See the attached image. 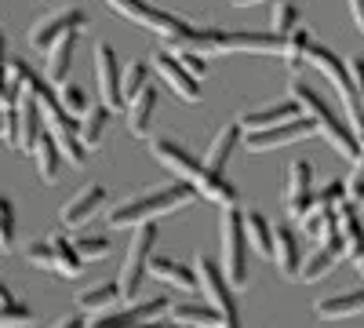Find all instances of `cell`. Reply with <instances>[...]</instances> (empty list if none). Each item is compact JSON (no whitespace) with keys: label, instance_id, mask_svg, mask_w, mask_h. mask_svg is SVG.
Returning a JSON list of instances; mask_svg holds the SVG:
<instances>
[{"label":"cell","instance_id":"6da1fadb","mask_svg":"<svg viewBox=\"0 0 364 328\" xmlns=\"http://www.w3.org/2000/svg\"><path fill=\"white\" fill-rule=\"evenodd\" d=\"M197 201V186L186 183V179H175V183H164V186H154L146 194H135L128 201H120L113 212H109V230H128V226H146L154 223L157 216H168L175 208H186Z\"/></svg>","mask_w":364,"mask_h":328},{"label":"cell","instance_id":"7a4b0ae2","mask_svg":"<svg viewBox=\"0 0 364 328\" xmlns=\"http://www.w3.org/2000/svg\"><path fill=\"white\" fill-rule=\"evenodd\" d=\"M291 99L299 102L302 117H310V121L317 125V132L324 135V142H331L343 157H350V161H360V157H364L360 142H357V132H350V125H346V121H339V117L331 113V106L314 92L310 84L291 80Z\"/></svg>","mask_w":364,"mask_h":328},{"label":"cell","instance_id":"3957f363","mask_svg":"<svg viewBox=\"0 0 364 328\" xmlns=\"http://www.w3.org/2000/svg\"><path fill=\"white\" fill-rule=\"evenodd\" d=\"M106 8H113L117 15H124V18H132L135 26L154 29V33H161L168 44H186L197 33V26L190 18L171 15V11H164L157 4H149V0H106Z\"/></svg>","mask_w":364,"mask_h":328},{"label":"cell","instance_id":"277c9868","mask_svg":"<svg viewBox=\"0 0 364 328\" xmlns=\"http://www.w3.org/2000/svg\"><path fill=\"white\" fill-rule=\"evenodd\" d=\"M306 63H314V66L331 80V88H336V95L343 99V110H346V117H350V128H353L357 135H364V102H360V92H357V84H353L350 66H346L331 48H324V44H314V48H310Z\"/></svg>","mask_w":364,"mask_h":328},{"label":"cell","instance_id":"5b68a950","mask_svg":"<svg viewBox=\"0 0 364 328\" xmlns=\"http://www.w3.org/2000/svg\"><path fill=\"white\" fill-rule=\"evenodd\" d=\"M248 248H252V241H248L245 212L226 208L223 212V274L233 292L248 285Z\"/></svg>","mask_w":364,"mask_h":328},{"label":"cell","instance_id":"8992f818","mask_svg":"<svg viewBox=\"0 0 364 328\" xmlns=\"http://www.w3.org/2000/svg\"><path fill=\"white\" fill-rule=\"evenodd\" d=\"M154 245H157V223H146V226H139L135 230V237H132V245H128V259H124V266H120V292H124V300H135L139 295V288H142V277H146V270H149V263H154Z\"/></svg>","mask_w":364,"mask_h":328},{"label":"cell","instance_id":"52a82bcc","mask_svg":"<svg viewBox=\"0 0 364 328\" xmlns=\"http://www.w3.org/2000/svg\"><path fill=\"white\" fill-rule=\"evenodd\" d=\"M80 26H87V15L80 8H66L58 15H48V18H41L33 29H29V48L48 55L58 41H66L70 33H80Z\"/></svg>","mask_w":364,"mask_h":328},{"label":"cell","instance_id":"ba28073f","mask_svg":"<svg viewBox=\"0 0 364 328\" xmlns=\"http://www.w3.org/2000/svg\"><path fill=\"white\" fill-rule=\"evenodd\" d=\"M284 204H288V216L291 219H302L317 204V194H314V164L310 161H291L288 183H284Z\"/></svg>","mask_w":364,"mask_h":328},{"label":"cell","instance_id":"9c48e42d","mask_svg":"<svg viewBox=\"0 0 364 328\" xmlns=\"http://www.w3.org/2000/svg\"><path fill=\"white\" fill-rule=\"evenodd\" d=\"M95 77H99L102 106L113 110V106L124 102V70H117V51L106 41L95 44Z\"/></svg>","mask_w":364,"mask_h":328},{"label":"cell","instance_id":"30bf717a","mask_svg":"<svg viewBox=\"0 0 364 328\" xmlns=\"http://www.w3.org/2000/svg\"><path fill=\"white\" fill-rule=\"evenodd\" d=\"M154 70L161 73V80L171 88V92H175L182 102H200V80H197L186 66H182L168 48L154 55Z\"/></svg>","mask_w":364,"mask_h":328},{"label":"cell","instance_id":"8fae6325","mask_svg":"<svg viewBox=\"0 0 364 328\" xmlns=\"http://www.w3.org/2000/svg\"><path fill=\"white\" fill-rule=\"evenodd\" d=\"M317 132V125L310 117H299V121H288L281 128H269V132H248L245 135V146L252 154H262V150H277L284 142H299V139H310Z\"/></svg>","mask_w":364,"mask_h":328},{"label":"cell","instance_id":"7c38bea8","mask_svg":"<svg viewBox=\"0 0 364 328\" xmlns=\"http://www.w3.org/2000/svg\"><path fill=\"white\" fill-rule=\"evenodd\" d=\"M154 157H157L168 171H175L178 179H186V183H197V179L204 175V164H200L182 142H175V139H168V135L154 139Z\"/></svg>","mask_w":364,"mask_h":328},{"label":"cell","instance_id":"4fadbf2b","mask_svg":"<svg viewBox=\"0 0 364 328\" xmlns=\"http://www.w3.org/2000/svg\"><path fill=\"white\" fill-rule=\"evenodd\" d=\"M41 99L29 84H22V95H18V150L26 154H37V146L44 139L41 132Z\"/></svg>","mask_w":364,"mask_h":328},{"label":"cell","instance_id":"5bb4252c","mask_svg":"<svg viewBox=\"0 0 364 328\" xmlns=\"http://www.w3.org/2000/svg\"><path fill=\"white\" fill-rule=\"evenodd\" d=\"M197 277H200V288H204V303L219 307L223 314H226V310H237V303H233V288H230L226 274L215 266V259L197 255Z\"/></svg>","mask_w":364,"mask_h":328},{"label":"cell","instance_id":"9a60e30c","mask_svg":"<svg viewBox=\"0 0 364 328\" xmlns=\"http://www.w3.org/2000/svg\"><path fill=\"white\" fill-rule=\"evenodd\" d=\"M346 255V248H343V241H339V233H331L328 241H321L310 255H306V263H302V274H299V281H306V285H314V281H321V277H328L331 270H336V263Z\"/></svg>","mask_w":364,"mask_h":328},{"label":"cell","instance_id":"2e32d148","mask_svg":"<svg viewBox=\"0 0 364 328\" xmlns=\"http://www.w3.org/2000/svg\"><path fill=\"white\" fill-rule=\"evenodd\" d=\"M299 117H302V110H299V102L288 95V99L273 102V106H266V110L245 113V117H240V128H245V132H269V128H281V125H288V121H299Z\"/></svg>","mask_w":364,"mask_h":328},{"label":"cell","instance_id":"e0dca14e","mask_svg":"<svg viewBox=\"0 0 364 328\" xmlns=\"http://www.w3.org/2000/svg\"><path fill=\"white\" fill-rule=\"evenodd\" d=\"M106 201V186L102 183H87L84 190H77L66 208H63V226H84L87 219H95V212Z\"/></svg>","mask_w":364,"mask_h":328},{"label":"cell","instance_id":"ac0fdd59","mask_svg":"<svg viewBox=\"0 0 364 328\" xmlns=\"http://www.w3.org/2000/svg\"><path fill=\"white\" fill-rule=\"evenodd\" d=\"M336 233H339V241H343V248H346L350 259H360L364 255V226H360V216H357L353 201H343L336 208Z\"/></svg>","mask_w":364,"mask_h":328},{"label":"cell","instance_id":"d6986e66","mask_svg":"<svg viewBox=\"0 0 364 328\" xmlns=\"http://www.w3.org/2000/svg\"><path fill=\"white\" fill-rule=\"evenodd\" d=\"M314 314L321 321H343V317H357L364 314V288L353 292H339V295H328V300L314 303Z\"/></svg>","mask_w":364,"mask_h":328},{"label":"cell","instance_id":"ffe728a7","mask_svg":"<svg viewBox=\"0 0 364 328\" xmlns=\"http://www.w3.org/2000/svg\"><path fill=\"white\" fill-rule=\"evenodd\" d=\"M117 300H124L120 281H99V285L77 292V307L87 314H109V307H117Z\"/></svg>","mask_w":364,"mask_h":328},{"label":"cell","instance_id":"44dd1931","mask_svg":"<svg viewBox=\"0 0 364 328\" xmlns=\"http://www.w3.org/2000/svg\"><path fill=\"white\" fill-rule=\"evenodd\" d=\"M149 274H154L157 281L175 285L178 292H197V288H200L197 270H190V266H182V263H175V259H164V255H154V263H149Z\"/></svg>","mask_w":364,"mask_h":328},{"label":"cell","instance_id":"7402d4cb","mask_svg":"<svg viewBox=\"0 0 364 328\" xmlns=\"http://www.w3.org/2000/svg\"><path fill=\"white\" fill-rule=\"evenodd\" d=\"M237 142H245V128H240V125H226L215 139H211L208 157H204V168L215 171V175H223V168H226V161H230V154H233Z\"/></svg>","mask_w":364,"mask_h":328},{"label":"cell","instance_id":"603a6c76","mask_svg":"<svg viewBox=\"0 0 364 328\" xmlns=\"http://www.w3.org/2000/svg\"><path fill=\"white\" fill-rule=\"evenodd\" d=\"M171 321L190 324V328H223V310L211 303H175Z\"/></svg>","mask_w":364,"mask_h":328},{"label":"cell","instance_id":"cb8c5ba5","mask_svg":"<svg viewBox=\"0 0 364 328\" xmlns=\"http://www.w3.org/2000/svg\"><path fill=\"white\" fill-rule=\"evenodd\" d=\"M277 266H281V274L284 277H299L302 274V259L299 255V241H295V233H291V223H277Z\"/></svg>","mask_w":364,"mask_h":328},{"label":"cell","instance_id":"d4e9b609","mask_svg":"<svg viewBox=\"0 0 364 328\" xmlns=\"http://www.w3.org/2000/svg\"><path fill=\"white\" fill-rule=\"evenodd\" d=\"M197 197H204V201H211V204H219V208H237V186L233 183H226L223 175H215V171H208L204 168V175L197 179Z\"/></svg>","mask_w":364,"mask_h":328},{"label":"cell","instance_id":"484cf974","mask_svg":"<svg viewBox=\"0 0 364 328\" xmlns=\"http://www.w3.org/2000/svg\"><path fill=\"white\" fill-rule=\"evenodd\" d=\"M245 223H248V241L259 255L273 259L277 255V226H273L262 212H245Z\"/></svg>","mask_w":364,"mask_h":328},{"label":"cell","instance_id":"4316f807","mask_svg":"<svg viewBox=\"0 0 364 328\" xmlns=\"http://www.w3.org/2000/svg\"><path fill=\"white\" fill-rule=\"evenodd\" d=\"M154 110H157V88L149 84L146 92L132 102V110H128V128H132V135H146L149 132V125H154Z\"/></svg>","mask_w":364,"mask_h":328},{"label":"cell","instance_id":"83f0119b","mask_svg":"<svg viewBox=\"0 0 364 328\" xmlns=\"http://www.w3.org/2000/svg\"><path fill=\"white\" fill-rule=\"evenodd\" d=\"M73 48H77V33H70L66 41H58L51 51H48V80L51 84H63L70 66H73Z\"/></svg>","mask_w":364,"mask_h":328},{"label":"cell","instance_id":"f1b7e54d","mask_svg":"<svg viewBox=\"0 0 364 328\" xmlns=\"http://www.w3.org/2000/svg\"><path fill=\"white\" fill-rule=\"evenodd\" d=\"M51 245H55V274L80 277L84 274V259H80L77 245H70L66 237H58V233H51Z\"/></svg>","mask_w":364,"mask_h":328},{"label":"cell","instance_id":"f546056e","mask_svg":"<svg viewBox=\"0 0 364 328\" xmlns=\"http://www.w3.org/2000/svg\"><path fill=\"white\" fill-rule=\"evenodd\" d=\"M33 161H37V171H41L44 183H58V161H63V150H58V139L55 135H44L41 139Z\"/></svg>","mask_w":364,"mask_h":328},{"label":"cell","instance_id":"4dcf8cb0","mask_svg":"<svg viewBox=\"0 0 364 328\" xmlns=\"http://www.w3.org/2000/svg\"><path fill=\"white\" fill-rule=\"evenodd\" d=\"M0 303H4V310H0V328H29V324H33L29 307L15 300L8 285H0Z\"/></svg>","mask_w":364,"mask_h":328},{"label":"cell","instance_id":"1f68e13d","mask_svg":"<svg viewBox=\"0 0 364 328\" xmlns=\"http://www.w3.org/2000/svg\"><path fill=\"white\" fill-rule=\"evenodd\" d=\"M106 125H109V106H95L84 121H80V142L87 150H99L102 146V135H106Z\"/></svg>","mask_w":364,"mask_h":328},{"label":"cell","instance_id":"d6a6232c","mask_svg":"<svg viewBox=\"0 0 364 328\" xmlns=\"http://www.w3.org/2000/svg\"><path fill=\"white\" fill-rule=\"evenodd\" d=\"M295 29H302L299 26V4H295V0H281V4L273 8V15H269V33L291 37Z\"/></svg>","mask_w":364,"mask_h":328},{"label":"cell","instance_id":"836d02e7","mask_svg":"<svg viewBox=\"0 0 364 328\" xmlns=\"http://www.w3.org/2000/svg\"><path fill=\"white\" fill-rule=\"evenodd\" d=\"M310 48H314L310 33H306V29H295L291 37H284V51H281V58L295 70V66H302V63L310 58Z\"/></svg>","mask_w":364,"mask_h":328},{"label":"cell","instance_id":"e575fe53","mask_svg":"<svg viewBox=\"0 0 364 328\" xmlns=\"http://www.w3.org/2000/svg\"><path fill=\"white\" fill-rule=\"evenodd\" d=\"M146 88H149V80H146V63H142V58H135V63H128V70H124V102H128V99L135 102Z\"/></svg>","mask_w":364,"mask_h":328},{"label":"cell","instance_id":"d590c367","mask_svg":"<svg viewBox=\"0 0 364 328\" xmlns=\"http://www.w3.org/2000/svg\"><path fill=\"white\" fill-rule=\"evenodd\" d=\"M168 51H171V55H175L178 63L186 66L197 80L208 77V63H204V55H200V51H193V48H186V44H168Z\"/></svg>","mask_w":364,"mask_h":328},{"label":"cell","instance_id":"8d00e7d4","mask_svg":"<svg viewBox=\"0 0 364 328\" xmlns=\"http://www.w3.org/2000/svg\"><path fill=\"white\" fill-rule=\"evenodd\" d=\"M0 248H15V204L11 197H0Z\"/></svg>","mask_w":364,"mask_h":328},{"label":"cell","instance_id":"74e56055","mask_svg":"<svg viewBox=\"0 0 364 328\" xmlns=\"http://www.w3.org/2000/svg\"><path fill=\"white\" fill-rule=\"evenodd\" d=\"M77 252H80V259L84 263H95V259H106L109 255V237H91V233H84V237H77Z\"/></svg>","mask_w":364,"mask_h":328},{"label":"cell","instance_id":"f35d334b","mask_svg":"<svg viewBox=\"0 0 364 328\" xmlns=\"http://www.w3.org/2000/svg\"><path fill=\"white\" fill-rule=\"evenodd\" d=\"M63 106L77 117V121H84V117L91 113V110H87V95H84L80 84H66V88H63Z\"/></svg>","mask_w":364,"mask_h":328},{"label":"cell","instance_id":"ab89813d","mask_svg":"<svg viewBox=\"0 0 364 328\" xmlns=\"http://www.w3.org/2000/svg\"><path fill=\"white\" fill-rule=\"evenodd\" d=\"M26 259L33 266H41V270H55V245H51V237H48V241H33V245H29Z\"/></svg>","mask_w":364,"mask_h":328},{"label":"cell","instance_id":"60d3db41","mask_svg":"<svg viewBox=\"0 0 364 328\" xmlns=\"http://www.w3.org/2000/svg\"><path fill=\"white\" fill-rule=\"evenodd\" d=\"M55 139H58V150H63V161H70V164H84L87 146L80 142V135H55Z\"/></svg>","mask_w":364,"mask_h":328},{"label":"cell","instance_id":"b9f144b4","mask_svg":"<svg viewBox=\"0 0 364 328\" xmlns=\"http://www.w3.org/2000/svg\"><path fill=\"white\" fill-rule=\"evenodd\" d=\"M4 142L8 146H18V102L15 106H4Z\"/></svg>","mask_w":364,"mask_h":328},{"label":"cell","instance_id":"7bdbcfd3","mask_svg":"<svg viewBox=\"0 0 364 328\" xmlns=\"http://www.w3.org/2000/svg\"><path fill=\"white\" fill-rule=\"evenodd\" d=\"M350 73H353V84H357V92H360V102H364V58H353Z\"/></svg>","mask_w":364,"mask_h":328},{"label":"cell","instance_id":"ee69618b","mask_svg":"<svg viewBox=\"0 0 364 328\" xmlns=\"http://www.w3.org/2000/svg\"><path fill=\"white\" fill-rule=\"evenodd\" d=\"M350 15H353L357 29H360V33H364V0H350Z\"/></svg>","mask_w":364,"mask_h":328},{"label":"cell","instance_id":"f6af8a7d","mask_svg":"<svg viewBox=\"0 0 364 328\" xmlns=\"http://www.w3.org/2000/svg\"><path fill=\"white\" fill-rule=\"evenodd\" d=\"M58 328H87V321H84V317H66Z\"/></svg>","mask_w":364,"mask_h":328},{"label":"cell","instance_id":"bcb514c9","mask_svg":"<svg viewBox=\"0 0 364 328\" xmlns=\"http://www.w3.org/2000/svg\"><path fill=\"white\" fill-rule=\"evenodd\" d=\"M233 4L237 8H252V4H262V0H233ZM277 4H281V0H277Z\"/></svg>","mask_w":364,"mask_h":328},{"label":"cell","instance_id":"7dc6e473","mask_svg":"<svg viewBox=\"0 0 364 328\" xmlns=\"http://www.w3.org/2000/svg\"><path fill=\"white\" fill-rule=\"evenodd\" d=\"M357 270H360V277H364V255L357 259Z\"/></svg>","mask_w":364,"mask_h":328},{"label":"cell","instance_id":"c3c4849f","mask_svg":"<svg viewBox=\"0 0 364 328\" xmlns=\"http://www.w3.org/2000/svg\"><path fill=\"white\" fill-rule=\"evenodd\" d=\"M360 204H364V201H360Z\"/></svg>","mask_w":364,"mask_h":328}]
</instances>
